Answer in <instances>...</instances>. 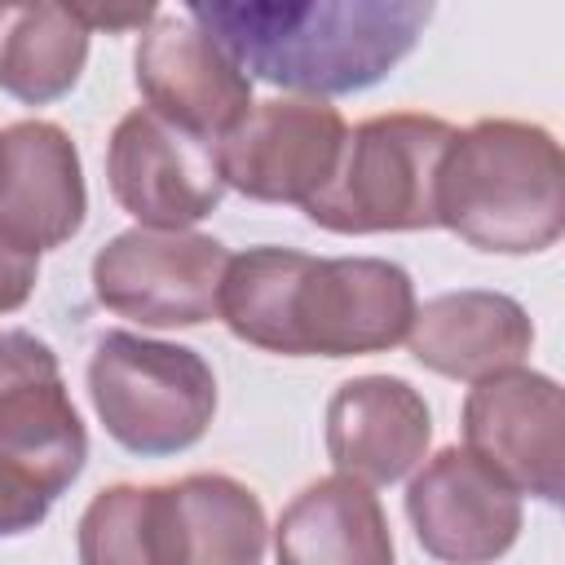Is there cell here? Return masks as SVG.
<instances>
[{"mask_svg": "<svg viewBox=\"0 0 565 565\" xmlns=\"http://www.w3.org/2000/svg\"><path fill=\"white\" fill-rule=\"evenodd\" d=\"M199 22L247 79L291 97H344L380 84L419 44L433 4L419 0H194Z\"/></svg>", "mask_w": 565, "mask_h": 565, "instance_id": "obj_2", "label": "cell"}, {"mask_svg": "<svg viewBox=\"0 0 565 565\" xmlns=\"http://www.w3.org/2000/svg\"><path fill=\"white\" fill-rule=\"evenodd\" d=\"M455 128L437 115L393 110L362 119L340 150L331 181L305 216L331 234H411L437 225V168Z\"/></svg>", "mask_w": 565, "mask_h": 565, "instance_id": "obj_4", "label": "cell"}, {"mask_svg": "<svg viewBox=\"0 0 565 565\" xmlns=\"http://www.w3.org/2000/svg\"><path fill=\"white\" fill-rule=\"evenodd\" d=\"M88 397L110 441L163 459L203 441L216 415V375L190 344L106 331L88 358Z\"/></svg>", "mask_w": 565, "mask_h": 565, "instance_id": "obj_5", "label": "cell"}, {"mask_svg": "<svg viewBox=\"0 0 565 565\" xmlns=\"http://www.w3.org/2000/svg\"><path fill=\"white\" fill-rule=\"evenodd\" d=\"M88 35L71 4H0V93L22 106L66 97L84 75Z\"/></svg>", "mask_w": 565, "mask_h": 565, "instance_id": "obj_17", "label": "cell"}, {"mask_svg": "<svg viewBox=\"0 0 565 565\" xmlns=\"http://www.w3.org/2000/svg\"><path fill=\"white\" fill-rule=\"evenodd\" d=\"M463 450L512 494L561 503L565 494V402L561 384L530 366L486 375L463 397Z\"/></svg>", "mask_w": 565, "mask_h": 565, "instance_id": "obj_7", "label": "cell"}, {"mask_svg": "<svg viewBox=\"0 0 565 565\" xmlns=\"http://www.w3.org/2000/svg\"><path fill=\"white\" fill-rule=\"evenodd\" d=\"M322 441L340 477L393 486L428 459L433 411L402 375H358L331 393Z\"/></svg>", "mask_w": 565, "mask_h": 565, "instance_id": "obj_14", "label": "cell"}, {"mask_svg": "<svg viewBox=\"0 0 565 565\" xmlns=\"http://www.w3.org/2000/svg\"><path fill=\"white\" fill-rule=\"evenodd\" d=\"M0 459L57 499L88 459L84 419L57 353L31 331H0Z\"/></svg>", "mask_w": 565, "mask_h": 565, "instance_id": "obj_10", "label": "cell"}, {"mask_svg": "<svg viewBox=\"0 0 565 565\" xmlns=\"http://www.w3.org/2000/svg\"><path fill=\"white\" fill-rule=\"evenodd\" d=\"M132 66L146 110L199 141H221L252 110V79L185 9H154Z\"/></svg>", "mask_w": 565, "mask_h": 565, "instance_id": "obj_11", "label": "cell"}, {"mask_svg": "<svg viewBox=\"0 0 565 565\" xmlns=\"http://www.w3.org/2000/svg\"><path fill=\"white\" fill-rule=\"evenodd\" d=\"M79 565H181L172 499L163 486H106L75 525Z\"/></svg>", "mask_w": 565, "mask_h": 565, "instance_id": "obj_19", "label": "cell"}, {"mask_svg": "<svg viewBox=\"0 0 565 565\" xmlns=\"http://www.w3.org/2000/svg\"><path fill=\"white\" fill-rule=\"evenodd\" d=\"M49 508H53V499L31 477H22L18 468H9L0 459V539H18V534L44 525Z\"/></svg>", "mask_w": 565, "mask_h": 565, "instance_id": "obj_20", "label": "cell"}, {"mask_svg": "<svg viewBox=\"0 0 565 565\" xmlns=\"http://www.w3.org/2000/svg\"><path fill=\"white\" fill-rule=\"evenodd\" d=\"M106 185L141 230H190L225 199L212 141H199L154 110H128L106 141Z\"/></svg>", "mask_w": 565, "mask_h": 565, "instance_id": "obj_9", "label": "cell"}, {"mask_svg": "<svg viewBox=\"0 0 565 565\" xmlns=\"http://www.w3.org/2000/svg\"><path fill=\"white\" fill-rule=\"evenodd\" d=\"M274 556L278 565H393V530L371 486L331 472L282 508Z\"/></svg>", "mask_w": 565, "mask_h": 565, "instance_id": "obj_16", "label": "cell"}, {"mask_svg": "<svg viewBox=\"0 0 565 565\" xmlns=\"http://www.w3.org/2000/svg\"><path fill=\"white\" fill-rule=\"evenodd\" d=\"M406 344L424 371L477 384L525 362V353L534 349V322L525 305L503 291L459 287L415 309Z\"/></svg>", "mask_w": 565, "mask_h": 565, "instance_id": "obj_15", "label": "cell"}, {"mask_svg": "<svg viewBox=\"0 0 565 565\" xmlns=\"http://www.w3.org/2000/svg\"><path fill=\"white\" fill-rule=\"evenodd\" d=\"M406 521L441 565H494L521 539V494L486 472L463 446L428 455L406 486Z\"/></svg>", "mask_w": 565, "mask_h": 565, "instance_id": "obj_12", "label": "cell"}, {"mask_svg": "<svg viewBox=\"0 0 565 565\" xmlns=\"http://www.w3.org/2000/svg\"><path fill=\"white\" fill-rule=\"evenodd\" d=\"M181 565H260L269 521L243 481L225 472H190L168 481Z\"/></svg>", "mask_w": 565, "mask_h": 565, "instance_id": "obj_18", "label": "cell"}, {"mask_svg": "<svg viewBox=\"0 0 565 565\" xmlns=\"http://www.w3.org/2000/svg\"><path fill=\"white\" fill-rule=\"evenodd\" d=\"M349 124L331 102L269 97L212 141L225 190L252 203H309L335 172Z\"/></svg>", "mask_w": 565, "mask_h": 565, "instance_id": "obj_8", "label": "cell"}, {"mask_svg": "<svg viewBox=\"0 0 565 565\" xmlns=\"http://www.w3.org/2000/svg\"><path fill=\"white\" fill-rule=\"evenodd\" d=\"M415 282L384 256H305L247 247L230 256L216 318L252 349L282 358L388 353L411 335Z\"/></svg>", "mask_w": 565, "mask_h": 565, "instance_id": "obj_1", "label": "cell"}, {"mask_svg": "<svg viewBox=\"0 0 565 565\" xmlns=\"http://www.w3.org/2000/svg\"><path fill=\"white\" fill-rule=\"evenodd\" d=\"M88 190L79 146L62 124L18 119L0 132V238L49 252L84 230Z\"/></svg>", "mask_w": 565, "mask_h": 565, "instance_id": "obj_13", "label": "cell"}, {"mask_svg": "<svg viewBox=\"0 0 565 565\" xmlns=\"http://www.w3.org/2000/svg\"><path fill=\"white\" fill-rule=\"evenodd\" d=\"M230 252L194 230H124L93 256V296L141 327H199L216 318Z\"/></svg>", "mask_w": 565, "mask_h": 565, "instance_id": "obj_6", "label": "cell"}, {"mask_svg": "<svg viewBox=\"0 0 565 565\" xmlns=\"http://www.w3.org/2000/svg\"><path fill=\"white\" fill-rule=\"evenodd\" d=\"M437 225L494 256L547 252L565 234L561 141L530 119L455 128L437 168Z\"/></svg>", "mask_w": 565, "mask_h": 565, "instance_id": "obj_3", "label": "cell"}, {"mask_svg": "<svg viewBox=\"0 0 565 565\" xmlns=\"http://www.w3.org/2000/svg\"><path fill=\"white\" fill-rule=\"evenodd\" d=\"M35 282H40V256L0 238V313L22 309L35 291Z\"/></svg>", "mask_w": 565, "mask_h": 565, "instance_id": "obj_21", "label": "cell"}]
</instances>
